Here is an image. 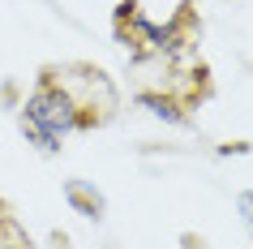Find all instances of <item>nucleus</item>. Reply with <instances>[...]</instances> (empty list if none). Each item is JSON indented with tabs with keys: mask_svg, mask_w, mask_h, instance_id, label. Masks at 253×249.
<instances>
[{
	"mask_svg": "<svg viewBox=\"0 0 253 249\" xmlns=\"http://www.w3.org/2000/svg\"><path fill=\"white\" fill-rule=\"evenodd\" d=\"M236 206H240V215H245V223L253 228V189H245V194L236 198Z\"/></svg>",
	"mask_w": 253,
	"mask_h": 249,
	"instance_id": "obj_4",
	"label": "nucleus"
},
{
	"mask_svg": "<svg viewBox=\"0 0 253 249\" xmlns=\"http://www.w3.org/2000/svg\"><path fill=\"white\" fill-rule=\"evenodd\" d=\"M245 150H249L245 142H227V146H219V155H245Z\"/></svg>",
	"mask_w": 253,
	"mask_h": 249,
	"instance_id": "obj_5",
	"label": "nucleus"
},
{
	"mask_svg": "<svg viewBox=\"0 0 253 249\" xmlns=\"http://www.w3.org/2000/svg\"><path fill=\"white\" fill-rule=\"evenodd\" d=\"M65 198H69V206L78 210V215H86V219H99L103 215V194L90 189L86 181H65Z\"/></svg>",
	"mask_w": 253,
	"mask_h": 249,
	"instance_id": "obj_2",
	"label": "nucleus"
},
{
	"mask_svg": "<svg viewBox=\"0 0 253 249\" xmlns=\"http://www.w3.org/2000/svg\"><path fill=\"white\" fill-rule=\"evenodd\" d=\"M82 112H86V107H82L78 99L65 91V86H56L52 73H43L39 91L22 103V116H17V120H26V125H35V129H43L47 138H56V142H60L65 133H73V129H82V125H86V116H82Z\"/></svg>",
	"mask_w": 253,
	"mask_h": 249,
	"instance_id": "obj_1",
	"label": "nucleus"
},
{
	"mask_svg": "<svg viewBox=\"0 0 253 249\" xmlns=\"http://www.w3.org/2000/svg\"><path fill=\"white\" fill-rule=\"evenodd\" d=\"M0 210H4V206H0Z\"/></svg>",
	"mask_w": 253,
	"mask_h": 249,
	"instance_id": "obj_6",
	"label": "nucleus"
},
{
	"mask_svg": "<svg viewBox=\"0 0 253 249\" xmlns=\"http://www.w3.org/2000/svg\"><path fill=\"white\" fill-rule=\"evenodd\" d=\"M137 103L150 107V112H155L159 120H168V125H189V116L172 103V99H163V95H137Z\"/></svg>",
	"mask_w": 253,
	"mask_h": 249,
	"instance_id": "obj_3",
	"label": "nucleus"
}]
</instances>
